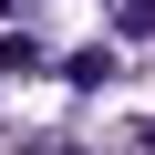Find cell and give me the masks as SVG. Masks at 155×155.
Wrapping results in <instances>:
<instances>
[{"label":"cell","mask_w":155,"mask_h":155,"mask_svg":"<svg viewBox=\"0 0 155 155\" xmlns=\"http://www.w3.org/2000/svg\"><path fill=\"white\" fill-rule=\"evenodd\" d=\"M114 21H124V31H155V0H124Z\"/></svg>","instance_id":"obj_1"}]
</instances>
